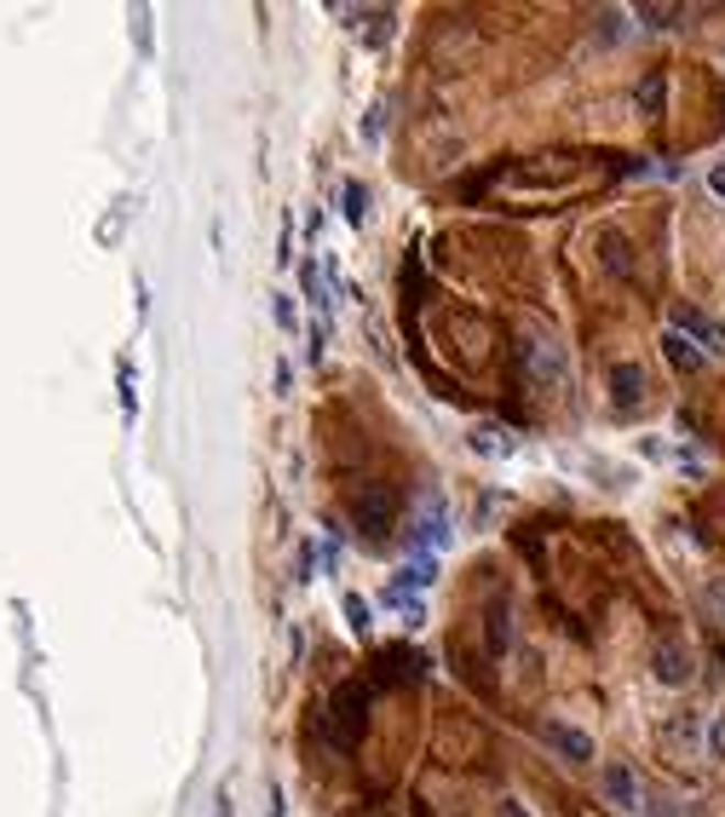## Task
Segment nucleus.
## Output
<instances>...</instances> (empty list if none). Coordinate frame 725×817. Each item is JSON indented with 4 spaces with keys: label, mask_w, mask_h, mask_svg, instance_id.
<instances>
[{
    "label": "nucleus",
    "mask_w": 725,
    "mask_h": 817,
    "mask_svg": "<svg viewBox=\"0 0 725 817\" xmlns=\"http://www.w3.org/2000/svg\"><path fill=\"white\" fill-rule=\"evenodd\" d=\"M363 214H369V190L352 185V190H345V219H358V225H363Z\"/></svg>",
    "instance_id": "nucleus-10"
},
{
    "label": "nucleus",
    "mask_w": 725,
    "mask_h": 817,
    "mask_svg": "<svg viewBox=\"0 0 725 817\" xmlns=\"http://www.w3.org/2000/svg\"><path fill=\"white\" fill-rule=\"evenodd\" d=\"M392 513H397V495L386 490V483H374V490H363V501H358V519H363V535H369V542H381V535L392 530Z\"/></svg>",
    "instance_id": "nucleus-2"
},
{
    "label": "nucleus",
    "mask_w": 725,
    "mask_h": 817,
    "mask_svg": "<svg viewBox=\"0 0 725 817\" xmlns=\"http://www.w3.org/2000/svg\"><path fill=\"white\" fill-rule=\"evenodd\" d=\"M703 604H708V617L725 628V581H714V587H708V593H703Z\"/></svg>",
    "instance_id": "nucleus-11"
},
{
    "label": "nucleus",
    "mask_w": 725,
    "mask_h": 817,
    "mask_svg": "<svg viewBox=\"0 0 725 817\" xmlns=\"http://www.w3.org/2000/svg\"><path fill=\"white\" fill-rule=\"evenodd\" d=\"M611 403H616V415H634V408L645 403V374L634 363L611 369Z\"/></svg>",
    "instance_id": "nucleus-4"
},
{
    "label": "nucleus",
    "mask_w": 725,
    "mask_h": 817,
    "mask_svg": "<svg viewBox=\"0 0 725 817\" xmlns=\"http://www.w3.org/2000/svg\"><path fill=\"white\" fill-rule=\"evenodd\" d=\"M598 783H605V795L616 806H639V777L628 772V765H605V777H598Z\"/></svg>",
    "instance_id": "nucleus-8"
},
{
    "label": "nucleus",
    "mask_w": 725,
    "mask_h": 817,
    "mask_svg": "<svg viewBox=\"0 0 725 817\" xmlns=\"http://www.w3.org/2000/svg\"><path fill=\"white\" fill-rule=\"evenodd\" d=\"M668 357H673V369H696V363H703V351H696V346L680 335V328L668 335Z\"/></svg>",
    "instance_id": "nucleus-9"
},
{
    "label": "nucleus",
    "mask_w": 725,
    "mask_h": 817,
    "mask_svg": "<svg viewBox=\"0 0 725 817\" xmlns=\"http://www.w3.org/2000/svg\"><path fill=\"white\" fill-rule=\"evenodd\" d=\"M691 674H696V668H691V651L673 645V640H662V645H657V679H662V685H685Z\"/></svg>",
    "instance_id": "nucleus-5"
},
{
    "label": "nucleus",
    "mask_w": 725,
    "mask_h": 817,
    "mask_svg": "<svg viewBox=\"0 0 725 817\" xmlns=\"http://www.w3.org/2000/svg\"><path fill=\"white\" fill-rule=\"evenodd\" d=\"M708 190H714V196H719V201H725V162H719V167H714V173H708Z\"/></svg>",
    "instance_id": "nucleus-16"
},
{
    "label": "nucleus",
    "mask_w": 725,
    "mask_h": 817,
    "mask_svg": "<svg viewBox=\"0 0 725 817\" xmlns=\"http://www.w3.org/2000/svg\"><path fill=\"white\" fill-rule=\"evenodd\" d=\"M673 328H680V335H691L696 351L725 357V323H714V317H703V312H691V305H680V312H673Z\"/></svg>",
    "instance_id": "nucleus-3"
},
{
    "label": "nucleus",
    "mask_w": 725,
    "mask_h": 817,
    "mask_svg": "<svg viewBox=\"0 0 725 817\" xmlns=\"http://www.w3.org/2000/svg\"><path fill=\"white\" fill-rule=\"evenodd\" d=\"M443 535H449V519H443V501L432 495V501H427V513H420L415 547H420V553H432V547H443Z\"/></svg>",
    "instance_id": "nucleus-6"
},
{
    "label": "nucleus",
    "mask_w": 725,
    "mask_h": 817,
    "mask_svg": "<svg viewBox=\"0 0 725 817\" xmlns=\"http://www.w3.org/2000/svg\"><path fill=\"white\" fill-rule=\"evenodd\" d=\"M645 817H685V811H680V800H651V811H645Z\"/></svg>",
    "instance_id": "nucleus-15"
},
{
    "label": "nucleus",
    "mask_w": 725,
    "mask_h": 817,
    "mask_svg": "<svg viewBox=\"0 0 725 817\" xmlns=\"http://www.w3.org/2000/svg\"><path fill=\"white\" fill-rule=\"evenodd\" d=\"M345 617H352V628L363 633V628H369V604H363V599H345Z\"/></svg>",
    "instance_id": "nucleus-14"
},
{
    "label": "nucleus",
    "mask_w": 725,
    "mask_h": 817,
    "mask_svg": "<svg viewBox=\"0 0 725 817\" xmlns=\"http://www.w3.org/2000/svg\"><path fill=\"white\" fill-rule=\"evenodd\" d=\"M541 737H547L553 749H564V760H593V743H587V737H582V731H570V726H559V720H547Z\"/></svg>",
    "instance_id": "nucleus-7"
},
{
    "label": "nucleus",
    "mask_w": 725,
    "mask_h": 817,
    "mask_svg": "<svg viewBox=\"0 0 725 817\" xmlns=\"http://www.w3.org/2000/svg\"><path fill=\"white\" fill-rule=\"evenodd\" d=\"M322 731L334 737V749H352V743H358V731H363V685H345V691L334 697Z\"/></svg>",
    "instance_id": "nucleus-1"
},
{
    "label": "nucleus",
    "mask_w": 725,
    "mask_h": 817,
    "mask_svg": "<svg viewBox=\"0 0 725 817\" xmlns=\"http://www.w3.org/2000/svg\"><path fill=\"white\" fill-rule=\"evenodd\" d=\"M502 817H530V811H524L518 800H507V806H502Z\"/></svg>",
    "instance_id": "nucleus-17"
},
{
    "label": "nucleus",
    "mask_w": 725,
    "mask_h": 817,
    "mask_svg": "<svg viewBox=\"0 0 725 817\" xmlns=\"http://www.w3.org/2000/svg\"><path fill=\"white\" fill-rule=\"evenodd\" d=\"M639 18L651 23V30H662V23H673V18H680V7H639Z\"/></svg>",
    "instance_id": "nucleus-12"
},
{
    "label": "nucleus",
    "mask_w": 725,
    "mask_h": 817,
    "mask_svg": "<svg viewBox=\"0 0 725 817\" xmlns=\"http://www.w3.org/2000/svg\"><path fill=\"white\" fill-rule=\"evenodd\" d=\"M708 754H714V760H725V713L708 726Z\"/></svg>",
    "instance_id": "nucleus-13"
}]
</instances>
